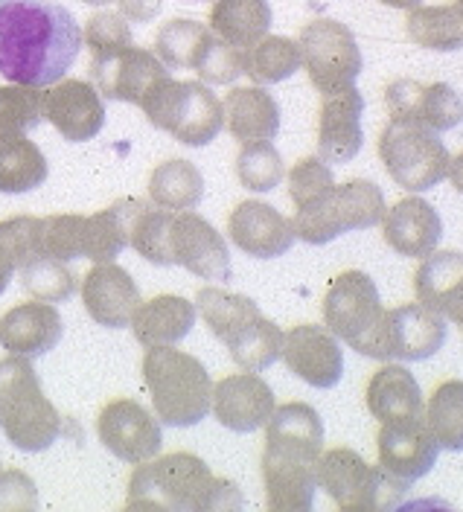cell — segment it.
Returning <instances> with one entry per match:
<instances>
[{
	"instance_id": "cell-41",
	"label": "cell",
	"mask_w": 463,
	"mask_h": 512,
	"mask_svg": "<svg viewBox=\"0 0 463 512\" xmlns=\"http://www.w3.org/2000/svg\"><path fill=\"white\" fill-rule=\"evenodd\" d=\"M44 123V94L15 85L0 88V131H30Z\"/></svg>"
},
{
	"instance_id": "cell-37",
	"label": "cell",
	"mask_w": 463,
	"mask_h": 512,
	"mask_svg": "<svg viewBox=\"0 0 463 512\" xmlns=\"http://www.w3.org/2000/svg\"><path fill=\"white\" fill-rule=\"evenodd\" d=\"M85 222L88 216H47L38 219L35 254L53 256L62 262L82 259L85 254Z\"/></svg>"
},
{
	"instance_id": "cell-32",
	"label": "cell",
	"mask_w": 463,
	"mask_h": 512,
	"mask_svg": "<svg viewBox=\"0 0 463 512\" xmlns=\"http://www.w3.org/2000/svg\"><path fill=\"white\" fill-rule=\"evenodd\" d=\"M408 38L426 50L455 53L463 50V6H414L408 15Z\"/></svg>"
},
{
	"instance_id": "cell-38",
	"label": "cell",
	"mask_w": 463,
	"mask_h": 512,
	"mask_svg": "<svg viewBox=\"0 0 463 512\" xmlns=\"http://www.w3.org/2000/svg\"><path fill=\"white\" fill-rule=\"evenodd\" d=\"M286 169L280 152L271 146V140L242 143V152L236 158V178L245 190L271 192L283 181Z\"/></svg>"
},
{
	"instance_id": "cell-43",
	"label": "cell",
	"mask_w": 463,
	"mask_h": 512,
	"mask_svg": "<svg viewBox=\"0 0 463 512\" xmlns=\"http://www.w3.org/2000/svg\"><path fill=\"white\" fill-rule=\"evenodd\" d=\"M216 24L231 41L245 44L268 27V6L263 0H225L216 12Z\"/></svg>"
},
{
	"instance_id": "cell-12",
	"label": "cell",
	"mask_w": 463,
	"mask_h": 512,
	"mask_svg": "<svg viewBox=\"0 0 463 512\" xmlns=\"http://www.w3.org/2000/svg\"><path fill=\"white\" fill-rule=\"evenodd\" d=\"M303 62L312 85L321 94L341 91L356 85L362 73V53L356 47L353 32L335 21H315L300 35Z\"/></svg>"
},
{
	"instance_id": "cell-1",
	"label": "cell",
	"mask_w": 463,
	"mask_h": 512,
	"mask_svg": "<svg viewBox=\"0 0 463 512\" xmlns=\"http://www.w3.org/2000/svg\"><path fill=\"white\" fill-rule=\"evenodd\" d=\"M82 27L53 0L0 3V76L12 85L47 88L79 59Z\"/></svg>"
},
{
	"instance_id": "cell-25",
	"label": "cell",
	"mask_w": 463,
	"mask_h": 512,
	"mask_svg": "<svg viewBox=\"0 0 463 512\" xmlns=\"http://www.w3.org/2000/svg\"><path fill=\"white\" fill-rule=\"evenodd\" d=\"M382 236L391 251L399 256L423 259L429 256L440 236H443V219L437 210L423 198H402L391 210H385L382 219Z\"/></svg>"
},
{
	"instance_id": "cell-42",
	"label": "cell",
	"mask_w": 463,
	"mask_h": 512,
	"mask_svg": "<svg viewBox=\"0 0 463 512\" xmlns=\"http://www.w3.org/2000/svg\"><path fill=\"white\" fill-rule=\"evenodd\" d=\"M335 187L332 169L327 160L303 158L289 169V198L295 210H303L315 201H321Z\"/></svg>"
},
{
	"instance_id": "cell-9",
	"label": "cell",
	"mask_w": 463,
	"mask_h": 512,
	"mask_svg": "<svg viewBox=\"0 0 463 512\" xmlns=\"http://www.w3.org/2000/svg\"><path fill=\"white\" fill-rule=\"evenodd\" d=\"M385 192L379 190L373 181H347L335 184L321 201L295 210V236L309 242V245H327L338 239L341 233L350 230H367L385 219Z\"/></svg>"
},
{
	"instance_id": "cell-2",
	"label": "cell",
	"mask_w": 463,
	"mask_h": 512,
	"mask_svg": "<svg viewBox=\"0 0 463 512\" xmlns=\"http://www.w3.org/2000/svg\"><path fill=\"white\" fill-rule=\"evenodd\" d=\"M324 454V422L306 402L274 408L265 422L263 480L271 510H312L318 489V460Z\"/></svg>"
},
{
	"instance_id": "cell-22",
	"label": "cell",
	"mask_w": 463,
	"mask_h": 512,
	"mask_svg": "<svg viewBox=\"0 0 463 512\" xmlns=\"http://www.w3.org/2000/svg\"><path fill=\"white\" fill-rule=\"evenodd\" d=\"M82 303L100 326L123 329L132 323V315L140 306V288L117 262H97L82 277Z\"/></svg>"
},
{
	"instance_id": "cell-27",
	"label": "cell",
	"mask_w": 463,
	"mask_h": 512,
	"mask_svg": "<svg viewBox=\"0 0 463 512\" xmlns=\"http://www.w3.org/2000/svg\"><path fill=\"white\" fill-rule=\"evenodd\" d=\"M193 323H196V306L190 300L175 297V294H161L146 303L140 300L129 326L137 344L143 347H172L190 335Z\"/></svg>"
},
{
	"instance_id": "cell-18",
	"label": "cell",
	"mask_w": 463,
	"mask_h": 512,
	"mask_svg": "<svg viewBox=\"0 0 463 512\" xmlns=\"http://www.w3.org/2000/svg\"><path fill=\"white\" fill-rule=\"evenodd\" d=\"M440 446L426 425V416L420 419H402V422H382L379 428V466L388 469L397 478L414 480L426 478L431 466L437 463Z\"/></svg>"
},
{
	"instance_id": "cell-4",
	"label": "cell",
	"mask_w": 463,
	"mask_h": 512,
	"mask_svg": "<svg viewBox=\"0 0 463 512\" xmlns=\"http://www.w3.org/2000/svg\"><path fill=\"white\" fill-rule=\"evenodd\" d=\"M196 303L210 332L228 347L242 370L260 373L280 358L283 332L274 320L265 318L251 297L225 288H199Z\"/></svg>"
},
{
	"instance_id": "cell-20",
	"label": "cell",
	"mask_w": 463,
	"mask_h": 512,
	"mask_svg": "<svg viewBox=\"0 0 463 512\" xmlns=\"http://www.w3.org/2000/svg\"><path fill=\"white\" fill-rule=\"evenodd\" d=\"M274 393L257 373H236L213 384L210 411L236 434H251L263 428L274 414Z\"/></svg>"
},
{
	"instance_id": "cell-45",
	"label": "cell",
	"mask_w": 463,
	"mask_h": 512,
	"mask_svg": "<svg viewBox=\"0 0 463 512\" xmlns=\"http://www.w3.org/2000/svg\"><path fill=\"white\" fill-rule=\"evenodd\" d=\"M382 3H388V6H397V9H414V6H420L423 0H382Z\"/></svg>"
},
{
	"instance_id": "cell-13",
	"label": "cell",
	"mask_w": 463,
	"mask_h": 512,
	"mask_svg": "<svg viewBox=\"0 0 463 512\" xmlns=\"http://www.w3.org/2000/svg\"><path fill=\"white\" fill-rule=\"evenodd\" d=\"M166 254L172 265H181L204 280H231L228 242L216 227L193 210H172L166 227Z\"/></svg>"
},
{
	"instance_id": "cell-6",
	"label": "cell",
	"mask_w": 463,
	"mask_h": 512,
	"mask_svg": "<svg viewBox=\"0 0 463 512\" xmlns=\"http://www.w3.org/2000/svg\"><path fill=\"white\" fill-rule=\"evenodd\" d=\"M143 382L155 416L172 428H193L210 414L213 382L196 355L175 347H146Z\"/></svg>"
},
{
	"instance_id": "cell-23",
	"label": "cell",
	"mask_w": 463,
	"mask_h": 512,
	"mask_svg": "<svg viewBox=\"0 0 463 512\" xmlns=\"http://www.w3.org/2000/svg\"><path fill=\"white\" fill-rule=\"evenodd\" d=\"M44 120L70 143H85L105 126V108L91 85L67 79L44 94Z\"/></svg>"
},
{
	"instance_id": "cell-19",
	"label": "cell",
	"mask_w": 463,
	"mask_h": 512,
	"mask_svg": "<svg viewBox=\"0 0 463 512\" xmlns=\"http://www.w3.org/2000/svg\"><path fill=\"white\" fill-rule=\"evenodd\" d=\"M362 111L364 99L356 85L324 94L318 114V158L347 163L362 152Z\"/></svg>"
},
{
	"instance_id": "cell-26",
	"label": "cell",
	"mask_w": 463,
	"mask_h": 512,
	"mask_svg": "<svg viewBox=\"0 0 463 512\" xmlns=\"http://www.w3.org/2000/svg\"><path fill=\"white\" fill-rule=\"evenodd\" d=\"M414 291L423 306L440 312L446 320L458 323L463 329V254L461 251H431L423 256Z\"/></svg>"
},
{
	"instance_id": "cell-10",
	"label": "cell",
	"mask_w": 463,
	"mask_h": 512,
	"mask_svg": "<svg viewBox=\"0 0 463 512\" xmlns=\"http://www.w3.org/2000/svg\"><path fill=\"white\" fill-rule=\"evenodd\" d=\"M382 318L379 288L364 271H344L332 280L324 297V320L335 338L367 358H379Z\"/></svg>"
},
{
	"instance_id": "cell-7",
	"label": "cell",
	"mask_w": 463,
	"mask_h": 512,
	"mask_svg": "<svg viewBox=\"0 0 463 512\" xmlns=\"http://www.w3.org/2000/svg\"><path fill=\"white\" fill-rule=\"evenodd\" d=\"M318 486L341 510H394L411 483L382 466H367L353 448H330L318 460Z\"/></svg>"
},
{
	"instance_id": "cell-47",
	"label": "cell",
	"mask_w": 463,
	"mask_h": 512,
	"mask_svg": "<svg viewBox=\"0 0 463 512\" xmlns=\"http://www.w3.org/2000/svg\"><path fill=\"white\" fill-rule=\"evenodd\" d=\"M0 472H3V469H0Z\"/></svg>"
},
{
	"instance_id": "cell-44",
	"label": "cell",
	"mask_w": 463,
	"mask_h": 512,
	"mask_svg": "<svg viewBox=\"0 0 463 512\" xmlns=\"http://www.w3.org/2000/svg\"><path fill=\"white\" fill-rule=\"evenodd\" d=\"M449 181H452V187L458 192H463V152L458 155V158H452L449 160Z\"/></svg>"
},
{
	"instance_id": "cell-5",
	"label": "cell",
	"mask_w": 463,
	"mask_h": 512,
	"mask_svg": "<svg viewBox=\"0 0 463 512\" xmlns=\"http://www.w3.org/2000/svg\"><path fill=\"white\" fill-rule=\"evenodd\" d=\"M0 428L21 451H47L67 434L65 416L44 396L33 364L24 355L0 361Z\"/></svg>"
},
{
	"instance_id": "cell-36",
	"label": "cell",
	"mask_w": 463,
	"mask_h": 512,
	"mask_svg": "<svg viewBox=\"0 0 463 512\" xmlns=\"http://www.w3.org/2000/svg\"><path fill=\"white\" fill-rule=\"evenodd\" d=\"M21 286H24L27 294H33L35 300L62 303V300H67L73 294L76 277L67 268V262L33 251V254L27 256V262L21 265Z\"/></svg>"
},
{
	"instance_id": "cell-15",
	"label": "cell",
	"mask_w": 463,
	"mask_h": 512,
	"mask_svg": "<svg viewBox=\"0 0 463 512\" xmlns=\"http://www.w3.org/2000/svg\"><path fill=\"white\" fill-rule=\"evenodd\" d=\"M97 434L102 446L126 463L152 460L164 446L158 419L134 399L108 402L97 416Z\"/></svg>"
},
{
	"instance_id": "cell-34",
	"label": "cell",
	"mask_w": 463,
	"mask_h": 512,
	"mask_svg": "<svg viewBox=\"0 0 463 512\" xmlns=\"http://www.w3.org/2000/svg\"><path fill=\"white\" fill-rule=\"evenodd\" d=\"M97 85L108 99H123V102H137L149 94L161 79L166 70L158 62H152L149 56L137 53L134 59L123 62L117 70H97Z\"/></svg>"
},
{
	"instance_id": "cell-17",
	"label": "cell",
	"mask_w": 463,
	"mask_h": 512,
	"mask_svg": "<svg viewBox=\"0 0 463 512\" xmlns=\"http://www.w3.org/2000/svg\"><path fill=\"white\" fill-rule=\"evenodd\" d=\"M280 358L298 379L318 390L335 387L344 376V352L338 347V338L330 329L315 326V323L289 329L283 335Z\"/></svg>"
},
{
	"instance_id": "cell-21",
	"label": "cell",
	"mask_w": 463,
	"mask_h": 512,
	"mask_svg": "<svg viewBox=\"0 0 463 512\" xmlns=\"http://www.w3.org/2000/svg\"><path fill=\"white\" fill-rule=\"evenodd\" d=\"M231 242L248 256L257 259H277L295 245V227L292 219L277 213L265 201H242L228 219Z\"/></svg>"
},
{
	"instance_id": "cell-40",
	"label": "cell",
	"mask_w": 463,
	"mask_h": 512,
	"mask_svg": "<svg viewBox=\"0 0 463 512\" xmlns=\"http://www.w3.org/2000/svg\"><path fill=\"white\" fill-rule=\"evenodd\" d=\"M300 64V50L286 41V38H268L265 44H260V50L248 59L245 64V73L263 85L271 82H283L289 79Z\"/></svg>"
},
{
	"instance_id": "cell-30",
	"label": "cell",
	"mask_w": 463,
	"mask_h": 512,
	"mask_svg": "<svg viewBox=\"0 0 463 512\" xmlns=\"http://www.w3.org/2000/svg\"><path fill=\"white\" fill-rule=\"evenodd\" d=\"M146 201L140 198H120L108 210L88 216L85 222V254L91 262H114L129 248L134 216Z\"/></svg>"
},
{
	"instance_id": "cell-39",
	"label": "cell",
	"mask_w": 463,
	"mask_h": 512,
	"mask_svg": "<svg viewBox=\"0 0 463 512\" xmlns=\"http://www.w3.org/2000/svg\"><path fill=\"white\" fill-rule=\"evenodd\" d=\"M35 233H38V219L33 216H15L0 222V294L6 291L9 280L27 256L35 251Z\"/></svg>"
},
{
	"instance_id": "cell-16",
	"label": "cell",
	"mask_w": 463,
	"mask_h": 512,
	"mask_svg": "<svg viewBox=\"0 0 463 512\" xmlns=\"http://www.w3.org/2000/svg\"><path fill=\"white\" fill-rule=\"evenodd\" d=\"M385 105L391 120H408L437 134L463 123V99L446 82H414L397 79L385 88Z\"/></svg>"
},
{
	"instance_id": "cell-31",
	"label": "cell",
	"mask_w": 463,
	"mask_h": 512,
	"mask_svg": "<svg viewBox=\"0 0 463 512\" xmlns=\"http://www.w3.org/2000/svg\"><path fill=\"white\" fill-rule=\"evenodd\" d=\"M47 181V158L27 131H0V192H30Z\"/></svg>"
},
{
	"instance_id": "cell-11",
	"label": "cell",
	"mask_w": 463,
	"mask_h": 512,
	"mask_svg": "<svg viewBox=\"0 0 463 512\" xmlns=\"http://www.w3.org/2000/svg\"><path fill=\"white\" fill-rule=\"evenodd\" d=\"M379 158L402 190L426 192L446 178L452 155L437 131L391 120L379 137Z\"/></svg>"
},
{
	"instance_id": "cell-35",
	"label": "cell",
	"mask_w": 463,
	"mask_h": 512,
	"mask_svg": "<svg viewBox=\"0 0 463 512\" xmlns=\"http://www.w3.org/2000/svg\"><path fill=\"white\" fill-rule=\"evenodd\" d=\"M426 425L437 446L446 451H463V382H443L431 393L426 405Z\"/></svg>"
},
{
	"instance_id": "cell-8",
	"label": "cell",
	"mask_w": 463,
	"mask_h": 512,
	"mask_svg": "<svg viewBox=\"0 0 463 512\" xmlns=\"http://www.w3.org/2000/svg\"><path fill=\"white\" fill-rule=\"evenodd\" d=\"M149 123L172 134L184 146H207L225 128V108L204 85L161 79L140 99Z\"/></svg>"
},
{
	"instance_id": "cell-28",
	"label": "cell",
	"mask_w": 463,
	"mask_h": 512,
	"mask_svg": "<svg viewBox=\"0 0 463 512\" xmlns=\"http://www.w3.org/2000/svg\"><path fill=\"white\" fill-rule=\"evenodd\" d=\"M367 408L379 422H402L426 416L423 390L414 373L402 364H388L367 384Z\"/></svg>"
},
{
	"instance_id": "cell-29",
	"label": "cell",
	"mask_w": 463,
	"mask_h": 512,
	"mask_svg": "<svg viewBox=\"0 0 463 512\" xmlns=\"http://www.w3.org/2000/svg\"><path fill=\"white\" fill-rule=\"evenodd\" d=\"M225 123L239 143L274 140L280 131V105L263 88H236L225 102Z\"/></svg>"
},
{
	"instance_id": "cell-3",
	"label": "cell",
	"mask_w": 463,
	"mask_h": 512,
	"mask_svg": "<svg viewBox=\"0 0 463 512\" xmlns=\"http://www.w3.org/2000/svg\"><path fill=\"white\" fill-rule=\"evenodd\" d=\"M126 504L137 510H239L242 492L233 480L216 478L201 457L175 451L134 469Z\"/></svg>"
},
{
	"instance_id": "cell-24",
	"label": "cell",
	"mask_w": 463,
	"mask_h": 512,
	"mask_svg": "<svg viewBox=\"0 0 463 512\" xmlns=\"http://www.w3.org/2000/svg\"><path fill=\"white\" fill-rule=\"evenodd\" d=\"M62 332L65 323L56 306L44 300L21 303L0 318V347L9 355L38 358L62 341Z\"/></svg>"
},
{
	"instance_id": "cell-46",
	"label": "cell",
	"mask_w": 463,
	"mask_h": 512,
	"mask_svg": "<svg viewBox=\"0 0 463 512\" xmlns=\"http://www.w3.org/2000/svg\"><path fill=\"white\" fill-rule=\"evenodd\" d=\"M455 3H461V6H463V0H455Z\"/></svg>"
},
{
	"instance_id": "cell-14",
	"label": "cell",
	"mask_w": 463,
	"mask_h": 512,
	"mask_svg": "<svg viewBox=\"0 0 463 512\" xmlns=\"http://www.w3.org/2000/svg\"><path fill=\"white\" fill-rule=\"evenodd\" d=\"M449 326L440 312L423 303H405L385 309L379 335V361H423L446 344Z\"/></svg>"
},
{
	"instance_id": "cell-33",
	"label": "cell",
	"mask_w": 463,
	"mask_h": 512,
	"mask_svg": "<svg viewBox=\"0 0 463 512\" xmlns=\"http://www.w3.org/2000/svg\"><path fill=\"white\" fill-rule=\"evenodd\" d=\"M149 198L164 210H193L204 198V178L190 160H166L149 178Z\"/></svg>"
}]
</instances>
